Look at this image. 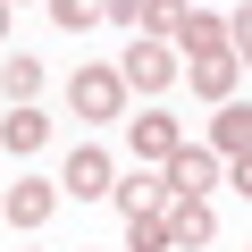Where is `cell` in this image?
Listing matches in <instances>:
<instances>
[{"label": "cell", "mask_w": 252, "mask_h": 252, "mask_svg": "<svg viewBox=\"0 0 252 252\" xmlns=\"http://www.w3.org/2000/svg\"><path fill=\"white\" fill-rule=\"evenodd\" d=\"M51 9V26L59 34H76V26H101V0H42Z\"/></svg>", "instance_id": "cell-15"}, {"label": "cell", "mask_w": 252, "mask_h": 252, "mask_svg": "<svg viewBox=\"0 0 252 252\" xmlns=\"http://www.w3.org/2000/svg\"><path fill=\"white\" fill-rule=\"evenodd\" d=\"M118 76H126V93H143V101H152V93H168V84L185 76V59H177L168 42H135V51L118 59Z\"/></svg>", "instance_id": "cell-2"}, {"label": "cell", "mask_w": 252, "mask_h": 252, "mask_svg": "<svg viewBox=\"0 0 252 252\" xmlns=\"http://www.w3.org/2000/svg\"><path fill=\"white\" fill-rule=\"evenodd\" d=\"M126 244H135V252H177V244H168V202L126 210Z\"/></svg>", "instance_id": "cell-11"}, {"label": "cell", "mask_w": 252, "mask_h": 252, "mask_svg": "<svg viewBox=\"0 0 252 252\" xmlns=\"http://www.w3.org/2000/svg\"><path fill=\"white\" fill-rule=\"evenodd\" d=\"M177 51H185V59H202V51H227V17H202V9H185V26H177Z\"/></svg>", "instance_id": "cell-12"}, {"label": "cell", "mask_w": 252, "mask_h": 252, "mask_svg": "<svg viewBox=\"0 0 252 252\" xmlns=\"http://www.w3.org/2000/svg\"><path fill=\"white\" fill-rule=\"evenodd\" d=\"M0 34H9V0H0Z\"/></svg>", "instance_id": "cell-19"}, {"label": "cell", "mask_w": 252, "mask_h": 252, "mask_svg": "<svg viewBox=\"0 0 252 252\" xmlns=\"http://www.w3.org/2000/svg\"><path fill=\"white\" fill-rule=\"evenodd\" d=\"M0 84H9V101L26 109V101L42 93V59H26V51H17V59H0Z\"/></svg>", "instance_id": "cell-13"}, {"label": "cell", "mask_w": 252, "mask_h": 252, "mask_svg": "<svg viewBox=\"0 0 252 252\" xmlns=\"http://www.w3.org/2000/svg\"><path fill=\"white\" fill-rule=\"evenodd\" d=\"M185 76H193V93L202 101H235V51H202V59H185Z\"/></svg>", "instance_id": "cell-7"}, {"label": "cell", "mask_w": 252, "mask_h": 252, "mask_svg": "<svg viewBox=\"0 0 252 252\" xmlns=\"http://www.w3.org/2000/svg\"><path fill=\"white\" fill-rule=\"evenodd\" d=\"M185 26V0H143V42H168Z\"/></svg>", "instance_id": "cell-14"}, {"label": "cell", "mask_w": 252, "mask_h": 252, "mask_svg": "<svg viewBox=\"0 0 252 252\" xmlns=\"http://www.w3.org/2000/svg\"><path fill=\"white\" fill-rule=\"evenodd\" d=\"M177 143H185V135H177V118H160V109H143V118H135V160H160V168H168V160H177Z\"/></svg>", "instance_id": "cell-10"}, {"label": "cell", "mask_w": 252, "mask_h": 252, "mask_svg": "<svg viewBox=\"0 0 252 252\" xmlns=\"http://www.w3.org/2000/svg\"><path fill=\"white\" fill-rule=\"evenodd\" d=\"M9 9H17V0H9Z\"/></svg>", "instance_id": "cell-20"}, {"label": "cell", "mask_w": 252, "mask_h": 252, "mask_svg": "<svg viewBox=\"0 0 252 252\" xmlns=\"http://www.w3.org/2000/svg\"><path fill=\"white\" fill-rule=\"evenodd\" d=\"M227 185H235V193L252 202V152H244V160H227Z\"/></svg>", "instance_id": "cell-17"}, {"label": "cell", "mask_w": 252, "mask_h": 252, "mask_svg": "<svg viewBox=\"0 0 252 252\" xmlns=\"http://www.w3.org/2000/svg\"><path fill=\"white\" fill-rule=\"evenodd\" d=\"M210 152H219V160H244V152H252V109H244V101H219V118H210Z\"/></svg>", "instance_id": "cell-9"}, {"label": "cell", "mask_w": 252, "mask_h": 252, "mask_svg": "<svg viewBox=\"0 0 252 252\" xmlns=\"http://www.w3.org/2000/svg\"><path fill=\"white\" fill-rule=\"evenodd\" d=\"M210 235H219V210L193 202V193H168V244H177V252H202Z\"/></svg>", "instance_id": "cell-4"}, {"label": "cell", "mask_w": 252, "mask_h": 252, "mask_svg": "<svg viewBox=\"0 0 252 252\" xmlns=\"http://www.w3.org/2000/svg\"><path fill=\"white\" fill-rule=\"evenodd\" d=\"M227 51H235V67H252V0L227 17Z\"/></svg>", "instance_id": "cell-16"}, {"label": "cell", "mask_w": 252, "mask_h": 252, "mask_svg": "<svg viewBox=\"0 0 252 252\" xmlns=\"http://www.w3.org/2000/svg\"><path fill=\"white\" fill-rule=\"evenodd\" d=\"M42 143H51V118H42L34 101H26V109H9V118H0V152H17V160H34Z\"/></svg>", "instance_id": "cell-8"}, {"label": "cell", "mask_w": 252, "mask_h": 252, "mask_svg": "<svg viewBox=\"0 0 252 252\" xmlns=\"http://www.w3.org/2000/svg\"><path fill=\"white\" fill-rule=\"evenodd\" d=\"M67 109L76 118H126V76L118 67H76L67 76Z\"/></svg>", "instance_id": "cell-1"}, {"label": "cell", "mask_w": 252, "mask_h": 252, "mask_svg": "<svg viewBox=\"0 0 252 252\" xmlns=\"http://www.w3.org/2000/svg\"><path fill=\"white\" fill-rule=\"evenodd\" d=\"M210 185H227V160H219V152H202V143H177V160H168V193L210 202Z\"/></svg>", "instance_id": "cell-3"}, {"label": "cell", "mask_w": 252, "mask_h": 252, "mask_svg": "<svg viewBox=\"0 0 252 252\" xmlns=\"http://www.w3.org/2000/svg\"><path fill=\"white\" fill-rule=\"evenodd\" d=\"M0 210H9V227H42V219L59 210V185H51V177H17L9 193H0Z\"/></svg>", "instance_id": "cell-5"}, {"label": "cell", "mask_w": 252, "mask_h": 252, "mask_svg": "<svg viewBox=\"0 0 252 252\" xmlns=\"http://www.w3.org/2000/svg\"><path fill=\"white\" fill-rule=\"evenodd\" d=\"M101 17H126V26H135V17H143V0H101Z\"/></svg>", "instance_id": "cell-18"}, {"label": "cell", "mask_w": 252, "mask_h": 252, "mask_svg": "<svg viewBox=\"0 0 252 252\" xmlns=\"http://www.w3.org/2000/svg\"><path fill=\"white\" fill-rule=\"evenodd\" d=\"M109 185H118V160H109L101 143L67 152V193H76V202H93V193H109Z\"/></svg>", "instance_id": "cell-6"}]
</instances>
